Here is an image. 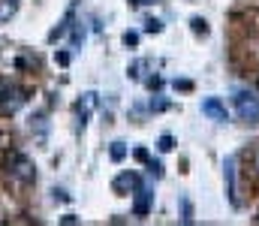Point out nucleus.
<instances>
[{
    "instance_id": "1",
    "label": "nucleus",
    "mask_w": 259,
    "mask_h": 226,
    "mask_svg": "<svg viewBox=\"0 0 259 226\" xmlns=\"http://www.w3.org/2000/svg\"><path fill=\"white\" fill-rule=\"evenodd\" d=\"M27 103V91L0 75V115H15Z\"/></svg>"
},
{
    "instance_id": "2",
    "label": "nucleus",
    "mask_w": 259,
    "mask_h": 226,
    "mask_svg": "<svg viewBox=\"0 0 259 226\" xmlns=\"http://www.w3.org/2000/svg\"><path fill=\"white\" fill-rule=\"evenodd\" d=\"M6 175H9L15 184H33V178H36L30 157H24V154H18V151H12V154L6 157Z\"/></svg>"
},
{
    "instance_id": "3",
    "label": "nucleus",
    "mask_w": 259,
    "mask_h": 226,
    "mask_svg": "<svg viewBox=\"0 0 259 226\" xmlns=\"http://www.w3.org/2000/svg\"><path fill=\"white\" fill-rule=\"evenodd\" d=\"M235 112H238L241 121L259 124V94H253V91H238L235 94Z\"/></svg>"
},
{
    "instance_id": "4",
    "label": "nucleus",
    "mask_w": 259,
    "mask_h": 226,
    "mask_svg": "<svg viewBox=\"0 0 259 226\" xmlns=\"http://www.w3.org/2000/svg\"><path fill=\"white\" fill-rule=\"evenodd\" d=\"M223 175H226V196H229V205L238 208L241 199H238V157L229 154L226 163H223Z\"/></svg>"
},
{
    "instance_id": "5",
    "label": "nucleus",
    "mask_w": 259,
    "mask_h": 226,
    "mask_svg": "<svg viewBox=\"0 0 259 226\" xmlns=\"http://www.w3.org/2000/svg\"><path fill=\"white\" fill-rule=\"evenodd\" d=\"M202 115H208L211 121H229V112H226V106L217 100V97H208V100H202Z\"/></svg>"
},
{
    "instance_id": "6",
    "label": "nucleus",
    "mask_w": 259,
    "mask_h": 226,
    "mask_svg": "<svg viewBox=\"0 0 259 226\" xmlns=\"http://www.w3.org/2000/svg\"><path fill=\"white\" fill-rule=\"evenodd\" d=\"M133 196H136V202H133V211H136V217H145L148 211H151V202H154V193L142 184V187H136L133 190Z\"/></svg>"
},
{
    "instance_id": "7",
    "label": "nucleus",
    "mask_w": 259,
    "mask_h": 226,
    "mask_svg": "<svg viewBox=\"0 0 259 226\" xmlns=\"http://www.w3.org/2000/svg\"><path fill=\"white\" fill-rule=\"evenodd\" d=\"M115 193H130V190H136V187H142V178L136 175V172H124V175H118L115 178Z\"/></svg>"
},
{
    "instance_id": "8",
    "label": "nucleus",
    "mask_w": 259,
    "mask_h": 226,
    "mask_svg": "<svg viewBox=\"0 0 259 226\" xmlns=\"http://www.w3.org/2000/svg\"><path fill=\"white\" fill-rule=\"evenodd\" d=\"M18 12V0H0V24H6Z\"/></svg>"
},
{
    "instance_id": "9",
    "label": "nucleus",
    "mask_w": 259,
    "mask_h": 226,
    "mask_svg": "<svg viewBox=\"0 0 259 226\" xmlns=\"http://www.w3.org/2000/svg\"><path fill=\"white\" fill-rule=\"evenodd\" d=\"M109 157H112L115 163H121V160L127 157V145H124V142H112V148H109Z\"/></svg>"
},
{
    "instance_id": "10",
    "label": "nucleus",
    "mask_w": 259,
    "mask_h": 226,
    "mask_svg": "<svg viewBox=\"0 0 259 226\" xmlns=\"http://www.w3.org/2000/svg\"><path fill=\"white\" fill-rule=\"evenodd\" d=\"M145 30H148V33H160V30H163V24H160L157 18H151V21H145Z\"/></svg>"
},
{
    "instance_id": "11",
    "label": "nucleus",
    "mask_w": 259,
    "mask_h": 226,
    "mask_svg": "<svg viewBox=\"0 0 259 226\" xmlns=\"http://www.w3.org/2000/svg\"><path fill=\"white\" fill-rule=\"evenodd\" d=\"M193 30H196V33H208V27H205V21H202V18H193Z\"/></svg>"
},
{
    "instance_id": "12",
    "label": "nucleus",
    "mask_w": 259,
    "mask_h": 226,
    "mask_svg": "<svg viewBox=\"0 0 259 226\" xmlns=\"http://www.w3.org/2000/svg\"><path fill=\"white\" fill-rule=\"evenodd\" d=\"M160 151H172V136H163L160 139V145H157Z\"/></svg>"
},
{
    "instance_id": "13",
    "label": "nucleus",
    "mask_w": 259,
    "mask_h": 226,
    "mask_svg": "<svg viewBox=\"0 0 259 226\" xmlns=\"http://www.w3.org/2000/svg\"><path fill=\"white\" fill-rule=\"evenodd\" d=\"M148 169H151V172H154V175H157V178H160V175H163V166H160V163H154V160H148Z\"/></svg>"
},
{
    "instance_id": "14",
    "label": "nucleus",
    "mask_w": 259,
    "mask_h": 226,
    "mask_svg": "<svg viewBox=\"0 0 259 226\" xmlns=\"http://www.w3.org/2000/svg\"><path fill=\"white\" fill-rule=\"evenodd\" d=\"M139 42V33H124V46H136Z\"/></svg>"
},
{
    "instance_id": "15",
    "label": "nucleus",
    "mask_w": 259,
    "mask_h": 226,
    "mask_svg": "<svg viewBox=\"0 0 259 226\" xmlns=\"http://www.w3.org/2000/svg\"><path fill=\"white\" fill-rule=\"evenodd\" d=\"M184 223H193V211H190V202H184Z\"/></svg>"
},
{
    "instance_id": "16",
    "label": "nucleus",
    "mask_w": 259,
    "mask_h": 226,
    "mask_svg": "<svg viewBox=\"0 0 259 226\" xmlns=\"http://www.w3.org/2000/svg\"><path fill=\"white\" fill-rule=\"evenodd\" d=\"M136 160H142V163H148L151 157H148V151H145V148H139V151H136Z\"/></svg>"
},
{
    "instance_id": "17",
    "label": "nucleus",
    "mask_w": 259,
    "mask_h": 226,
    "mask_svg": "<svg viewBox=\"0 0 259 226\" xmlns=\"http://www.w3.org/2000/svg\"><path fill=\"white\" fill-rule=\"evenodd\" d=\"M133 6H145V3H157V0H130Z\"/></svg>"
},
{
    "instance_id": "18",
    "label": "nucleus",
    "mask_w": 259,
    "mask_h": 226,
    "mask_svg": "<svg viewBox=\"0 0 259 226\" xmlns=\"http://www.w3.org/2000/svg\"><path fill=\"white\" fill-rule=\"evenodd\" d=\"M253 169L259 172V148H256V154H253Z\"/></svg>"
}]
</instances>
